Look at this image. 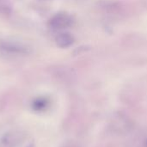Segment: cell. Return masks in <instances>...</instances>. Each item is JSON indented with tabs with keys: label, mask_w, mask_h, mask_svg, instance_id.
<instances>
[{
	"label": "cell",
	"mask_w": 147,
	"mask_h": 147,
	"mask_svg": "<svg viewBox=\"0 0 147 147\" xmlns=\"http://www.w3.org/2000/svg\"><path fill=\"white\" fill-rule=\"evenodd\" d=\"M0 52L9 56H22L29 53V48L18 41L4 40L0 42Z\"/></svg>",
	"instance_id": "6da1fadb"
},
{
	"label": "cell",
	"mask_w": 147,
	"mask_h": 147,
	"mask_svg": "<svg viewBox=\"0 0 147 147\" xmlns=\"http://www.w3.org/2000/svg\"><path fill=\"white\" fill-rule=\"evenodd\" d=\"M71 17L65 13H58L49 21V26L53 29H64L71 26Z\"/></svg>",
	"instance_id": "7a4b0ae2"
},
{
	"label": "cell",
	"mask_w": 147,
	"mask_h": 147,
	"mask_svg": "<svg viewBox=\"0 0 147 147\" xmlns=\"http://www.w3.org/2000/svg\"><path fill=\"white\" fill-rule=\"evenodd\" d=\"M55 41L59 47L67 48L73 44L74 39L72 35L69 33H60L56 36Z\"/></svg>",
	"instance_id": "3957f363"
},
{
	"label": "cell",
	"mask_w": 147,
	"mask_h": 147,
	"mask_svg": "<svg viewBox=\"0 0 147 147\" xmlns=\"http://www.w3.org/2000/svg\"><path fill=\"white\" fill-rule=\"evenodd\" d=\"M47 100L46 98H36L32 103V108L35 111H42L47 107Z\"/></svg>",
	"instance_id": "277c9868"
}]
</instances>
